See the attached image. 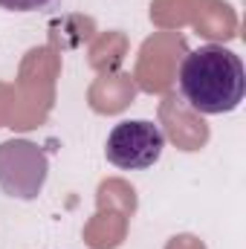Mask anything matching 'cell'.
I'll list each match as a JSON object with an SVG mask.
<instances>
[{
  "label": "cell",
  "mask_w": 246,
  "mask_h": 249,
  "mask_svg": "<svg viewBox=\"0 0 246 249\" xmlns=\"http://www.w3.org/2000/svg\"><path fill=\"white\" fill-rule=\"evenodd\" d=\"M180 93L183 99L206 116L232 113L246 93V72L241 55L229 47L206 44L191 50L180 64Z\"/></svg>",
  "instance_id": "6da1fadb"
},
{
  "label": "cell",
  "mask_w": 246,
  "mask_h": 249,
  "mask_svg": "<svg viewBox=\"0 0 246 249\" xmlns=\"http://www.w3.org/2000/svg\"><path fill=\"white\" fill-rule=\"evenodd\" d=\"M162 148H165V133L159 124L148 119H124L110 130L105 157L122 171H142L162 157Z\"/></svg>",
  "instance_id": "7a4b0ae2"
},
{
  "label": "cell",
  "mask_w": 246,
  "mask_h": 249,
  "mask_svg": "<svg viewBox=\"0 0 246 249\" xmlns=\"http://www.w3.org/2000/svg\"><path fill=\"white\" fill-rule=\"evenodd\" d=\"M47 3H53V0H0V9H9V12H35V9H44Z\"/></svg>",
  "instance_id": "3957f363"
}]
</instances>
